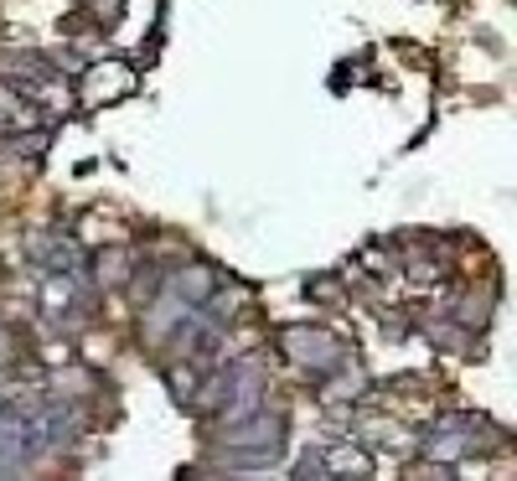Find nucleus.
Listing matches in <instances>:
<instances>
[{
	"label": "nucleus",
	"instance_id": "nucleus-1",
	"mask_svg": "<svg viewBox=\"0 0 517 481\" xmlns=\"http://www.w3.org/2000/svg\"><path fill=\"white\" fill-rule=\"evenodd\" d=\"M492 425H486L481 414H445L435 419L430 430H424L419 440V461H430V466H455V461H466L476 456V450H492Z\"/></svg>",
	"mask_w": 517,
	"mask_h": 481
},
{
	"label": "nucleus",
	"instance_id": "nucleus-2",
	"mask_svg": "<svg viewBox=\"0 0 517 481\" xmlns=\"http://www.w3.org/2000/svg\"><path fill=\"white\" fill-rule=\"evenodd\" d=\"M285 357L300 368V373H311V378H326V373H337L352 347L342 337H331L326 326H290L285 332Z\"/></svg>",
	"mask_w": 517,
	"mask_h": 481
},
{
	"label": "nucleus",
	"instance_id": "nucleus-3",
	"mask_svg": "<svg viewBox=\"0 0 517 481\" xmlns=\"http://www.w3.org/2000/svg\"><path fill=\"white\" fill-rule=\"evenodd\" d=\"M280 445H285V419L280 414H249V419H238L233 435H228V450H233V461L243 466H264V461H275L280 456Z\"/></svg>",
	"mask_w": 517,
	"mask_h": 481
},
{
	"label": "nucleus",
	"instance_id": "nucleus-4",
	"mask_svg": "<svg viewBox=\"0 0 517 481\" xmlns=\"http://www.w3.org/2000/svg\"><path fill=\"white\" fill-rule=\"evenodd\" d=\"M88 306H94V280H88V269H78V275H63V269H52V275H42V311L52 321H78L88 316Z\"/></svg>",
	"mask_w": 517,
	"mask_h": 481
},
{
	"label": "nucleus",
	"instance_id": "nucleus-5",
	"mask_svg": "<svg viewBox=\"0 0 517 481\" xmlns=\"http://www.w3.org/2000/svg\"><path fill=\"white\" fill-rule=\"evenodd\" d=\"M254 409H264V378L254 363H233V378H228V399H223V419L238 425V419H249Z\"/></svg>",
	"mask_w": 517,
	"mask_h": 481
},
{
	"label": "nucleus",
	"instance_id": "nucleus-6",
	"mask_svg": "<svg viewBox=\"0 0 517 481\" xmlns=\"http://www.w3.org/2000/svg\"><path fill=\"white\" fill-rule=\"evenodd\" d=\"M171 290L181 300H192V306H207L212 290H218V275H212L207 264H187V269H176V275H171Z\"/></svg>",
	"mask_w": 517,
	"mask_h": 481
},
{
	"label": "nucleus",
	"instance_id": "nucleus-7",
	"mask_svg": "<svg viewBox=\"0 0 517 481\" xmlns=\"http://www.w3.org/2000/svg\"><path fill=\"white\" fill-rule=\"evenodd\" d=\"M88 280H94L99 290H114V285H125V280H130V254L119 249V244L99 249V254H94V269H88Z\"/></svg>",
	"mask_w": 517,
	"mask_h": 481
},
{
	"label": "nucleus",
	"instance_id": "nucleus-8",
	"mask_svg": "<svg viewBox=\"0 0 517 481\" xmlns=\"http://www.w3.org/2000/svg\"><path fill=\"white\" fill-rule=\"evenodd\" d=\"M295 476H300V481H321V476H331V456H326V450H306V456L295 461Z\"/></svg>",
	"mask_w": 517,
	"mask_h": 481
},
{
	"label": "nucleus",
	"instance_id": "nucleus-9",
	"mask_svg": "<svg viewBox=\"0 0 517 481\" xmlns=\"http://www.w3.org/2000/svg\"><path fill=\"white\" fill-rule=\"evenodd\" d=\"M119 6H125V0H88V11H94V16L104 21V26H109V16H114Z\"/></svg>",
	"mask_w": 517,
	"mask_h": 481
},
{
	"label": "nucleus",
	"instance_id": "nucleus-10",
	"mask_svg": "<svg viewBox=\"0 0 517 481\" xmlns=\"http://www.w3.org/2000/svg\"><path fill=\"white\" fill-rule=\"evenodd\" d=\"M311 295H321V300H326V295H331V300H337V295H342V290H337V280H316V285H311Z\"/></svg>",
	"mask_w": 517,
	"mask_h": 481
},
{
	"label": "nucleus",
	"instance_id": "nucleus-11",
	"mask_svg": "<svg viewBox=\"0 0 517 481\" xmlns=\"http://www.w3.org/2000/svg\"><path fill=\"white\" fill-rule=\"evenodd\" d=\"M6 357H11V337H6V332H0V363H6Z\"/></svg>",
	"mask_w": 517,
	"mask_h": 481
}]
</instances>
